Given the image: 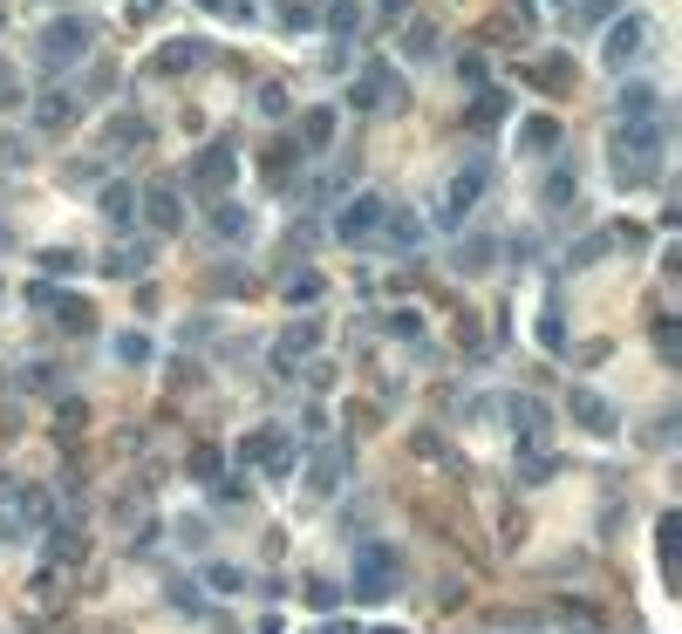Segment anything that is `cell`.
<instances>
[{"label":"cell","mask_w":682,"mask_h":634,"mask_svg":"<svg viewBox=\"0 0 682 634\" xmlns=\"http://www.w3.org/2000/svg\"><path fill=\"white\" fill-rule=\"evenodd\" d=\"M607 157H614V178H621L628 191H648L655 178H662L669 130H662V123H621V130H614V144H607Z\"/></svg>","instance_id":"cell-1"},{"label":"cell","mask_w":682,"mask_h":634,"mask_svg":"<svg viewBox=\"0 0 682 634\" xmlns=\"http://www.w3.org/2000/svg\"><path fill=\"white\" fill-rule=\"evenodd\" d=\"M89 48H96V21H89V14H55L35 35V69L41 75H69V69H82Z\"/></svg>","instance_id":"cell-2"},{"label":"cell","mask_w":682,"mask_h":634,"mask_svg":"<svg viewBox=\"0 0 682 634\" xmlns=\"http://www.w3.org/2000/svg\"><path fill=\"white\" fill-rule=\"evenodd\" d=\"M396 587H403V553L382 546V539H369V546L355 553V580H348V594L362 600V607H382Z\"/></svg>","instance_id":"cell-3"},{"label":"cell","mask_w":682,"mask_h":634,"mask_svg":"<svg viewBox=\"0 0 682 634\" xmlns=\"http://www.w3.org/2000/svg\"><path fill=\"white\" fill-rule=\"evenodd\" d=\"M232 178H239V150H232L226 137H212L205 150H191V171H185V185L198 191V198H212V205H219V198L232 191Z\"/></svg>","instance_id":"cell-4"},{"label":"cell","mask_w":682,"mask_h":634,"mask_svg":"<svg viewBox=\"0 0 682 634\" xmlns=\"http://www.w3.org/2000/svg\"><path fill=\"white\" fill-rule=\"evenodd\" d=\"M403 96H410V82L389 69V62H369V69L355 75V89H348V110L376 116V110H403Z\"/></svg>","instance_id":"cell-5"},{"label":"cell","mask_w":682,"mask_h":634,"mask_svg":"<svg viewBox=\"0 0 682 634\" xmlns=\"http://www.w3.org/2000/svg\"><path fill=\"white\" fill-rule=\"evenodd\" d=\"M382 219H389V198L362 191V198H348V205L335 212V239H341V246H376V239H382Z\"/></svg>","instance_id":"cell-6"},{"label":"cell","mask_w":682,"mask_h":634,"mask_svg":"<svg viewBox=\"0 0 682 634\" xmlns=\"http://www.w3.org/2000/svg\"><path fill=\"white\" fill-rule=\"evenodd\" d=\"M485 178H492V164H485V157H478V164H464V171H451L444 205H437V225H444V232H457V225L471 219V205L485 198Z\"/></svg>","instance_id":"cell-7"},{"label":"cell","mask_w":682,"mask_h":634,"mask_svg":"<svg viewBox=\"0 0 682 634\" xmlns=\"http://www.w3.org/2000/svg\"><path fill=\"white\" fill-rule=\"evenodd\" d=\"M239 457H246V464H260L266 478H287V471H294V437H287L280 423H260V430L239 444Z\"/></svg>","instance_id":"cell-8"},{"label":"cell","mask_w":682,"mask_h":634,"mask_svg":"<svg viewBox=\"0 0 682 634\" xmlns=\"http://www.w3.org/2000/svg\"><path fill=\"white\" fill-rule=\"evenodd\" d=\"M137 219L151 225V232H164V239H171V232L185 225V198H178V185H171V178L144 185V191H137Z\"/></svg>","instance_id":"cell-9"},{"label":"cell","mask_w":682,"mask_h":634,"mask_svg":"<svg viewBox=\"0 0 682 634\" xmlns=\"http://www.w3.org/2000/svg\"><path fill=\"white\" fill-rule=\"evenodd\" d=\"M642 48H648V14H614V28H607L601 62H607V69H628V62H635Z\"/></svg>","instance_id":"cell-10"},{"label":"cell","mask_w":682,"mask_h":634,"mask_svg":"<svg viewBox=\"0 0 682 634\" xmlns=\"http://www.w3.org/2000/svg\"><path fill=\"white\" fill-rule=\"evenodd\" d=\"M28 116H35V130L62 137V130H76V123H82V96H76V89H41Z\"/></svg>","instance_id":"cell-11"},{"label":"cell","mask_w":682,"mask_h":634,"mask_svg":"<svg viewBox=\"0 0 682 634\" xmlns=\"http://www.w3.org/2000/svg\"><path fill=\"white\" fill-rule=\"evenodd\" d=\"M567 410H573V423H580L587 437H621V416L607 410V396H594V389H573Z\"/></svg>","instance_id":"cell-12"},{"label":"cell","mask_w":682,"mask_h":634,"mask_svg":"<svg viewBox=\"0 0 682 634\" xmlns=\"http://www.w3.org/2000/svg\"><path fill=\"white\" fill-rule=\"evenodd\" d=\"M273 348H280V355H273V369H280V375H294V369L307 362V355L321 348V321H294V328H287V335L273 341Z\"/></svg>","instance_id":"cell-13"},{"label":"cell","mask_w":682,"mask_h":634,"mask_svg":"<svg viewBox=\"0 0 682 634\" xmlns=\"http://www.w3.org/2000/svg\"><path fill=\"white\" fill-rule=\"evenodd\" d=\"M198 62H212V48L191 41V35H178V41H164V48L151 55V75H178V69H198Z\"/></svg>","instance_id":"cell-14"},{"label":"cell","mask_w":682,"mask_h":634,"mask_svg":"<svg viewBox=\"0 0 682 634\" xmlns=\"http://www.w3.org/2000/svg\"><path fill=\"white\" fill-rule=\"evenodd\" d=\"M144 144H151V116H144V110H116L103 150H116V157H123V150H144Z\"/></svg>","instance_id":"cell-15"},{"label":"cell","mask_w":682,"mask_h":634,"mask_svg":"<svg viewBox=\"0 0 682 634\" xmlns=\"http://www.w3.org/2000/svg\"><path fill=\"white\" fill-rule=\"evenodd\" d=\"M335 123H341V116L328 110V103H314V110L294 123V150H328V144H335Z\"/></svg>","instance_id":"cell-16"},{"label":"cell","mask_w":682,"mask_h":634,"mask_svg":"<svg viewBox=\"0 0 682 634\" xmlns=\"http://www.w3.org/2000/svg\"><path fill=\"white\" fill-rule=\"evenodd\" d=\"M212 232H219V246H246V239H253V212L232 205V198H219V205H212Z\"/></svg>","instance_id":"cell-17"},{"label":"cell","mask_w":682,"mask_h":634,"mask_svg":"<svg viewBox=\"0 0 682 634\" xmlns=\"http://www.w3.org/2000/svg\"><path fill=\"white\" fill-rule=\"evenodd\" d=\"M376 246L417 253V246H423V219H417V212H389V219H382V239H376Z\"/></svg>","instance_id":"cell-18"},{"label":"cell","mask_w":682,"mask_h":634,"mask_svg":"<svg viewBox=\"0 0 682 634\" xmlns=\"http://www.w3.org/2000/svg\"><path fill=\"white\" fill-rule=\"evenodd\" d=\"M48 314H55L69 335H96V307H89L82 294H55V307H48Z\"/></svg>","instance_id":"cell-19"},{"label":"cell","mask_w":682,"mask_h":634,"mask_svg":"<svg viewBox=\"0 0 682 634\" xmlns=\"http://www.w3.org/2000/svg\"><path fill=\"white\" fill-rule=\"evenodd\" d=\"M573 191H580V171H573V164H553V171H546V191H539V205H546V212H567Z\"/></svg>","instance_id":"cell-20"},{"label":"cell","mask_w":682,"mask_h":634,"mask_svg":"<svg viewBox=\"0 0 682 634\" xmlns=\"http://www.w3.org/2000/svg\"><path fill=\"white\" fill-rule=\"evenodd\" d=\"M519 150H526V157L560 150V123H553V116H526V123H519Z\"/></svg>","instance_id":"cell-21"},{"label":"cell","mask_w":682,"mask_h":634,"mask_svg":"<svg viewBox=\"0 0 682 634\" xmlns=\"http://www.w3.org/2000/svg\"><path fill=\"white\" fill-rule=\"evenodd\" d=\"M341 478H348V457H341V450H321V457H314V471H307V491H314V498H328Z\"/></svg>","instance_id":"cell-22"},{"label":"cell","mask_w":682,"mask_h":634,"mask_svg":"<svg viewBox=\"0 0 682 634\" xmlns=\"http://www.w3.org/2000/svg\"><path fill=\"white\" fill-rule=\"evenodd\" d=\"M396 48H403L410 62H430V55H437V21H410V28L396 35Z\"/></svg>","instance_id":"cell-23"},{"label":"cell","mask_w":682,"mask_h":634,"mask_svg":"<svg viewBox=\"0 0 682 634\" xmlns=\"http://www.w3.org/2000/svg\"><path fill=\"white\" fill-rule=\"evenodd\" d=\"M567 7V28L580 35V28H601V21H614V0H560Z\"/></svg>","instance_id":"cell-24"},{"label":"cell","mask_w":682,"mask_h":634,"mask_svg":"<svg viewBox=\"0 0 682 634\" xmlns=\"http://www.w3.org/2000/svg\"><path fill=\"white\" fill-rule=\"evenodd\" d=\"M103 219L110 225H137V185H103Z\"/></svg>","instance_id":"cell-25"},{"label":"cell","mask_w":682,"mask_h":634,"mask_svg":"<svg viewBox=\"0 0 682 634\" xmlns=\"http://www.w3.org/2000/svg\"><path fill=\"white\" fill-rule=\"evenodd\" d=\"M362 21H369V0H335V7H328V35H355V28H362Z\"/></svg>","instance_id":"cell-26"},{"label":"cell","mask_w":682,"mask_h":634,"mask_svg":"<svg viewBox=\"0 0 682 634\" xmlns=\"http://www.w3.org/2000/svg\"><path fill=\"white\" fill-rule=\"evenodd\" d=\"M287 307H314V300H321V273H314V266H301V273H287Z\"/></svg>","instance_id":"cell-27"},{"label":"cell","mask_w":682,"mask_h":634,"mask_svg":"<svg viewBox=\"0 0 682 634\" xmlns=\"http://www.w3.org/2000/svg\"><path fill=\"white\" fill-rule=\"evenodd\" d=\"M532 82H539V89H567L573 62H567V55H546V62H532Z\"/></svg>","instance_id":"cell-28"},{"label":"cell","mask_w":682,"mask_h":634,"mask_svg":"<svg viewBox=\"0 0 682 634\" xmlns=\"http://www.w3.org/2000/svg\"><path fill=\"white\" fill-rule=\"evenodd\" d=\"M205 587H212V594H239V587H246V573H239L232 560H212V566H205Z\"/></svg>","instance_id":"cell-29"},{"label":"cell","mask_w":682,"mask_h":634,"mask_svg":"<svg viewBox=\"0 0 682 634\" xmlns=\"http://www.w3.org/2000/svg\"><path fill=\"white\" fill-rule=\"evenodd\" d=\"M505 110H512V103H505L498 89H478V103H471V123H478V130H492V123H498Z\"/></svg>","instance_id":"cell-30"},{"label":"cell","mask_w":682,"mask_h":634,"mask_svg":"<svg viewBox=\"0 0 682 634\" xmlns=\"http://www.w3.org/2000/svg\"><path fill=\"white\" fill-rule=\"evenodd\" d=\"M492 260H498V246H492V239H471V246H457V266H464V273H485Z\"/></svg>","instance_id":"cell-31"},{"label":"cell","mask_w":682,"mask_h":634,"mask_svg":"<svg viewBox=\"0 0 682 634\" xmlns=\"http://www.w3.org/2000/svg\"><path fill=\"white\" fill-rule=\"evenodd\" d=\"M307 607L335 621V607H341V587H335V580H307Z\"/></svg>","instance_id":"cell-32"},{"label":"cell","mask_w":682,"mask_h":634,"mask_svg":"<svg viewBox=\"0 0 682 634\" xmlns=\"http://www.w3.org/2000/svg\"><path fill=\"white\" fill-rule=\"evenodd\" d=\"M116 362L144 369V362H151V335H116Z\"/></svg>","instance_id":"cell-33"},{"label":"cell","mask_w":682,"mask_h":634,"mask_svg":"<svg viewBox=\"0 0 682 634\" xmlns=\"http://www.w3.org/2000/svg\"><path fill=\"white\" fill-rule=\"evenodd\" d=\"M151 266V246H123V253H110V273H144Z\"/></svg>","instance_id":"cell-34"},{"label":"cell","mask_w":682,"mask_h":634,"mask_svg":"<svg viewBox=\"0 0 682 634\" xmlns=\"http://www.w3.org/2000/svg\"><path fill=\"white\" fill-rule=\"evenodd\" d=\"M212 14H232V21H260V0H198Z\"/></svg>","instance_id":"cell-35"},{"label":"cell","mask_w":682,"mask_h":634,"mask_svg":"<svg viewBox=\"0 0 682 634\" xmlns=\"http://www.w3.org/2000/svg\"><path fill=\"white\" fill-rule=\"evenodd\" d=\"M457 82H464V89H485V55H478V48L457 55Z\"/></svg>","instance_id":"cell-36"},{"label":"cell","mask_w":682,"mask_h":634,"mask_svg":"<svg viewBox=\"0 0 682 634\" xmlns=\"http://www.w3.org/2000/svg\"><path fill=\"white\" fill-rule=\"evenodd\" d=\"M539 341H546V348H567V321H560V307L539 314Z\"/></svg>","instance_id":"cell-37"},{"label":"cell","mask_w":682,"mask_h":634,"mask_svg":"<svg viewBox=\"0 0 682 634\" xmlns=\"http://www.w3.org/2000/svg\"><path fill=\"white\" fill-rule=\"evenodd\" d=\"M55 294H62L55 280H28V307H35V314H48V307H55Z\"/></svg>","instance_id":"cell-38"},{"label":"cell","mask_w":682,"mask_h":634,"mask_svg":"<svg viewBox=\"0 0 682 634\" xmlns=\"http://www.w3.org/2000/svg\"><path fill=\"white\" fill-rule=\"evenodd\" d=\"M280 28H287V35H301V28H314V7H307V0H287V21H280Z\"/></svg>","instance_id":"cell-39"},{"label":"cell","mask_w":682,"mask_h":634,"mask_svg":"<svg viewBox=\"0 0 682 634\" xmlns=\"http://www.w3.org/2000/svg\"><path fill=\"white\" fill-rule=\"evenodd\" d=\"M389 335H403V341H423V314H389Z\"/></svg>","instance_id":"cell-40"},{"label":"cell","mask_w":682,"mask_h":634,"mask_svg":"<svg viewBox=\"0 0 682 634\" xmlns=\"http://www.w3.org/2000/svg\"><path fill=\"white\" fill-rule=\"evenodd\" d=\"M260 110L266 116H287V89H280V82H266V89H260Z\"/></svg>","instance_id":"cell-41"},{"label":"cell","mask_w":682,"mask_h":634,"mask_svg":"<svg viewBox=\"0 0 682 634\" xmlns=\"http://www.w3.org/2000/svg\"><path fill=\"white\" fill-rule=\"evenodd\" d=\"M655 348H662V362H676V321H655Z\"/></svg>","instance_id":"cell-42"},{"label":"cell","mask_w":682,"mask_h":634,"mask_svg":"<svg viewBox=\"0 0 682 634\" xmlns=\"http://www.w3.org/2000/svg\"><path fill=\"white\" fill-rule=\"evenodd\" d=\"M191 478H219V450H198L191 457Z\"/></svg>","instance_id":"cell-43"},{"label":"cell","mask_w":682,"mask_h":634,"mask_svg":"<svg viewBox=\"0 0 682 634\" xmlns=\"http://www.w3.org/2000/svg\"><path fill=\"white\" fill-rule=\"evenodd\" d=\"M14 96H21V75H14V69H7V62H0V110H7Z\"/></svg>","instance_id":"cell-44"},{"label":"cell","mask_w":682,"mask_h":634,"mask_svg":"<svg viewBox=\"0 0 682 634\" xmlns=\"http://www.w3.org/2000/svg\"><path fill=\"white\" fill-rule=\"evenodd\" d=\"M0 164H28V144L21 137H0Z\"/></svg>","instance_id":"cell-45"},{"label":"cell","mask_w":682,"mask_h":634,"mask_svg":"<svg viewBox=\"0 0 682 634\" xmlns=\"http://www.w3.org/2000/svg\"><path fill=\"white\" fill-rule=\"evenodd\" d=\"M41 266H48V273H76L82 260H76V253H41Z\"/></svg>","instance_id":"cell-46"},{"label":"cell","mask_w":682,"mask_h":634,"mask_svg":"<svg viewBox=\"0 0 682 634\" xmlns=\"http://www.w3.org/2000/svg\"><path fill=\"white\" fill-rule=\"evenodd\" d=\"M376 14H382V21H403V14H410V0H376Z\"/></svg>","instance_id":"cell-47"},{"label":"cell","mask_w":682,"mask_h":634,"mask_svg":"<svg viewBox=\"0 0 682 634\" xmlns=\"http://www.w3.org/2000/svg\"><path fill=\"white\" fill-rule=\"evenodd\" d=\"M321 634H362V628H348V621H328V628H321Z\"/></svg>","instance_id":"cell-48"},{"label":"cell","mask_w":682,"mask_h":634,"mask_svg":"<svg viewBox=\"0 0 682 634\" xmlns=\"http://www.w3.org/2000/svg\"><path fill=\"white\" fill-rule=\"evenodd\" d=\"M7 239H14V232H7V219H0V246H7Z\"/></svg>","instance_id":"cell-49"},{"label":"cell","mask_w":682,"mask_h":634,"mask_svg":"<svg viewBox=\"0 0 682 634\" xmlns=\"http://www.w3.org/2000/svg\"><path fill=\"white\" fill-rule=\"evenodd\" d=\"M376 634H403V628H376Z\"/></svg>","instance_id":"cell-50"}]
</instances>
